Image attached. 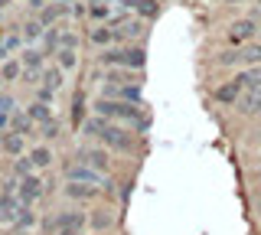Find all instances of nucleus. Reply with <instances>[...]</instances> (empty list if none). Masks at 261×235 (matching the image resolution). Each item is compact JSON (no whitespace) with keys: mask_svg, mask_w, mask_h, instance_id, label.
Instances as JSON below:
<instances>
[{"mask_svg":"<svg viewBox=\"0 0 261 235\" xmlns=\"http://www.w3.org/2000/svg\"><path fill=\"white\" fill-rule=\"evenodd\" d=\"M95 115L108 118V121H127V124H134L137 131H147L150 127V115L144 111V105L137 101H121V98H98L95 101Z\"/></svg>","mask_w":261,"mask_h":235,"instance_id":"obj_1","label":"nucleus"},{"mask_svg":"<svg viewBox=\"0 0 261 235\" xmlns=\"http://www.w3.org/2000/svg\"><path fill=\"white\" fill-rule=\"evenodd\" d=\"M82 131H85L88 137H95L98 144H105V147H111V150H130L134 147V137H130L124 127H118L114 121L108 118H101V115H95V118H85V124H82Z\"/></svg>","mask_w":261,"mask_h":235,"instance_id":"obj_2","label":"nucleus"},{"mask_svg":"<svg viewBox=\"0 0 261 235\" xmlns=\"http://www.w3.org/2000/svg\"><path fill=\"white\" fill-rule=\"evenodd\" d=\"M98 62L101 66H108V69H134V72H141L147 66V53H144V46H105L101 56H98Z\"/></svg>","mask_w":261,"mask_h":235,"instance_id":"obj_3","label":"nucleus"},{"mask_svg":"<svg viewBox=\"0 0 261 235\" xmlns=\"http://www.w3.org/2000/svg\"><path fill=\"white\" fill-rule=\"evenodd\" d=\"M219 66L228 69V66H261V43H245V46H235V49H228L219 56Z\"/></svg>","mask_w":261,"mask_h":235,"instance_id":"obj_4","label":"nucleus"},{"mask_svg":"<svg viewBox=\"0 0 261 235\" xmlns=\"http://www.w3.org/2000/svg\"><path fill=\"white\" fill-rule=\"evenodd\" d=\"M85 213H59L53 219H46V232L49 235H82V229H85Z\"/></svg>","mask_w":261,"mask_h":235,"instance_id":"obj_5","label":"nucleus"},{"mask_svg":"<svg viewBox=\"0 0 261 235\" xmlns=\"http://www.w3.org/2000/svg\"><path fill=\"white\" fill-rule=\"evenodd\" d=\"M101 95L105 98H121V101H137L141 105V82H105Z\"/></svg>","mask_w":261,"mask_h":235,"instance_id":"obj_6","label":"nucleus"},{"mask_svg":"<svg viewBox=\"0 0 261 235\" xmlns=\"http://www.w3.org/2000/svg\"><path fill=\"white\" fill-rule=\"evenodd\" d=\"M261 33L258 30V20H239V23H232V27H228V43L232 46H245V43H251V39H255Z\"/></svg>","mask_w":261,"mask_h":235,"instance_id":"obj_7","label":"nucleus"},{"mask_svg":"<svg viewBox=\"0 0 261 235\" xmlns=\"http://www.w3.org/2000/svg\"><path fill=\"white\" fill-rule=\"evenodd\" d=\"M65 176H69L72 183H92V186H101V183H108L105 180V173L101 170H95V167H88V164H72L69 170H65Z\"/></svg>","mask_w":261,"mask_h":235,"instance_id":"obj_8","label":"nucleus"},{"mask_svg":"<svg viewBox=\"0 0 261 235\" xmlns=\"http://www.w3.org/2000/svg\"><path fill=\"white\" fill-rule=\"evenodd\" d=\"M242 95H245V85L239 82V75H232L228 82H222L216 92H212V98H216L219 105H239Z\"/></svg>","mask_w":261,"mask_h":235,"instance_id":"obj_9","label":"nucleus"},{"mask_svg":"<svg viewBox=\"0 0 261 235\" xmlns=\"http://www.w3.org/2000/svg\"><path fill=\"white\" fill-rule=\"evenodd\" d=\"M75 160H82V164H88V167H95V170H101V173H108V167H111L108 150H101V147H79L75 150Z\"/></svg>","mask_w":261,"mask_h":235,"instance_id":"obj_10","label":"nucleus"},{"mask_svg":"<svg viewBox=\"0 0 261 235\" xmlns=\"http://www.w3.org/2000/svg\"><path fill=\"white\" fill-rule=\"evenodd\" d=\"M16 196H20L23 202H36L39 196H43V180H36L33 173L20 176V183H16Z\"/></svg>","mask_w":261,"mask_h":235,"instance_id":"obj_11","label":"nucleus"},{"mask_svg":"<svg viewBox=\"0 0 261 235\" xmlns=\"http://www.w3.org/2000/svg\"><path fill=\"white\" fill-rule=\"evenodd\" d=\"M235 108H239V115H245V118L261 115V85H258V88H251V92H245Z\"/></svg>","mask_w":261,"mask_h":235,"instance_id":"obj_12","label":"nucleus"},{"mask_svg":"<svg viewBox=\"0 0 261 235\" xmlns=\"http://www.w3.org/2000/svg\"><path fill=\"white\" fill-rule=\"evenodd\" d=\"M121 7H124V10H134V13H141L144 20H153L157 17V0H121Z\"/></svg>","mask_w":261,"mask_h":235,"instance_id":"obj_13","label":"nucleus"},{"mask_svg":"<svg viewBox=\"0 0 261 235\" xmlns=\"http://www.w3.org/2000/svg\"><path fill=\"white\" fill-rule=\"evenodd\" d=\"M20 43H23V33H16V30H0V59H10V53L13 49H20Z\"/></svg>","mask_w":261,"mask_h":235,"instance_id":"obj_14","label":"nucleus"},{"mask_svg":"<svg viewBox=\"0 0 261 235\" xmlns=\"http://www.w3.org/2000/svg\"><path fill=\"white\" fill-rule=\"evenodd\" d=\"M20 62H23V72H27V79H36L39 69H43V53H39V49H27V53L20 56Z\"/></svg>","mask_w":261,"mask_h":235,"instance_id":"obj_15","label":"nucleus"},{"mask_svg":"<svg viewBox=\"0 0 261 235\" xmlns=\"http://www.w3.org/2000/svg\"><path fill=\"white\" fill-rule=\"evenodd\" d=\"M65 196L88 202V199H95V196H98V186H92V183H72V180H69V186H65Z\"/></svg>","mask_w":261,"mask_h":235,"instance_id":"obj_16","label":"nucleus"},{"mask_svg":"<svg viewBox=\"0 0 261 235\" xmlns=\"http://www.w3.org/2000/svg\"><path fill=\"white\" fill-rule=\"evenodd\" d=\"M23 141H27V137H23L20 131H4V134H0V150L16 157V153L23 150Z\"/></svg>","mask_w":261,"mask_h":235,"instance_id":"obj_17","label":"nucleus"},{"mask_svg":"<svg viewBox=\"0 0 261 235\" xmlns=\"http://www.w3.org/2000/svg\"><path fill=\"white\" fill-rule=\"evenodd\" d=\"M88 39H92L95 46H114V43H121V39H118V30H114L111 23H108V27L92 30V33H88Z\"/></svg>","mask_w":261,"mask_h":235,"instance_id":"obj_18","label":"nucleus"},{"mask_svg":"<svg viewBox=\"0 0 261 235\" xmlns=\"http://www.w3.org/2000/svg\"><path fill=\"white\" fill-rule=\"evenodd\" d=\"M59 69H75L79 66V53H75V46H62L59 53Z\"/></svg>","mask_w":261,"mask_h":235,"instance_id":"obj_19","label":"nucleus"},{"mask_svg":"<svg viewBox=\"0 0 261 235\" xmlns=\"http://www.w3.org/2000/svg\"><path fill=\"white\" fill-rule=\"evenodd\" d=\"M30 121H36V124H46V121H53V111H49V105H46V101L30 105Z\"/></svg>","mask_w":261,"mask_h":235,"instance_id":"obj_20","label":"nucleus"},{"mask_svg":"<svg viewBox=\"0 0 261 235\" xmlns=\"http://www.w3.org/2000/svg\"><path fill=\"white\" fill-rule=\"evenodd\" d=\"M43 88H49V92H59V88H62V69H46L43 72Z\"/></svg>","mask_w":261,"mask_h":235,"instance_id":"obj_21","label":"nucleus"},{"mask_svg":"<svg viewBox=\"0 0 261 235\" xmlns=\"http://www.w3.org/2000/svg\"><path fill=\"white\" fill-rule=\"evenodd\" d=\"M65 10H69L65 4H53V7H46V10H43V17H39V23H43V27H49V23H56V20H59Z\"/></svg>","mask_w":261,"mask_h":235,"instance_id":"obj_22","label":"nucleus"},{"mask_svg":"<svg viewBox=\"0 0 261 235\" xmlns=\"http://www.w3.org/2000/svg\"><path fill=\"white\" fill-rule=\"evenodd\" d=\"M20 69H23V62H13V59H7L4 66H0V79H4V82H13V79L20 75Z\"/></svg>","mask_w":261,"mask_h":235,"instance_id":"obj_23","label":"nucleus"},{"mask_svg":"<svg viewBox=\"0 0 261 235\" xmlns=\"http://www.w3.org/2000/svg\"><path fill=\"white\" fill-rule=\"evenodd\" d=\"M30 160H33V167H49V164H53V150H49V147H36L30 153Z\"/></svg>","mask_w":261,"mask_h":235,"instance_id":"obj_24","label":"nucleus"},{"mask_svg":"<svg viewBox=\"0 0 261 235\" xmlns=\"http://www.w3.org/2000/svg\"><path fill=\"white\" fill-rule=\"evenodd\" d=\"M39 36H43V23H39V20H33V23L23 27V39H27V43H36Z\"/></svg>","mask_w":261,"mask_h":235,"instance_id":"obj_25","label":"nucleus"},{"mask_svg":"<svg viewBox=\"0 0 261 235\" xmlns=\"http://www.w3.org/2000/svg\"><path fill=\"white\" fill-rule=\"evenodd\" d=\"M72 121H75V127L79 124H85V98H82V95H75V101H72Z\"/></svg>","mask_w":261,"mask_h":235,"instance_id":"obj_26","label":"nucleus"},{"mask_svg":"<svg viewBox=\"0 0 261 235\" xmlns=\"http://www.w3.org/2000/svg\"><path fill=\"white\" fill-rule=\"evenodd\" d=\"M59 46H62V30L46 33V49H49V53H59Z\"/></svg>","mask_w":261,"mask_h":235,"instance_id":"obj_27","label":"nucleus"},{"mask_svg":"<svg viewBox=\"0 0 261 235\" xmlns=\"http://www.w3.org/2000/svg\"><path fill=\"white\" fill-rule=\"evenodd\" d=\"M111 222H114L111 213H98V216H92V225H95V229H111Z\"/></svg>","mask_w":261,"mask_h":235,"instance_id":"obj_28","label":"nucleus"},{"mask_svg":"<svg viewBox=\"0 0 261 235\" xmlns=\"http://www.w3.org/2000/svg\"><path fill=\"white\" fill-rule=\"evenodd\" d=\"M92 17H98V20H108V17H111V7H108V4H101V0H95Z\"/></svg>","mask_w":261,"mask_h":235,"instance_id":"obj_29","label":"nucleus"},{"mask_svg":"<svg viewBox=\"0 0 261 235\" xmlns=\"http://www.w3.org/2000/svg\"><path fill=\"white\" fill-rule=\"evenodd\" d=\"M13 131H20L23 137H27V134L33 131V121H30V118H16V121H13Z\"/></svg>","mask_w":261,"mask_h":235,"instance_id":"obj_30","label":"nucleus"},{"mask_svg":"<svg viewBox=\"0 0 261 235\" xmlns=\"http://www.w3.org/2000/svg\"><path fill=\"white\" fill-rule=\"evenodd\" d=\"M27 173H33V160L27 157V160H16V176H27Z\"/></svg>","mask_w":261,"mask_h":235,"instance_id":"obj_31","label":"nucleus"},{"mask_svg":"<svg viewBox=\"0 0 261 235\" xmlns=\"http://www.w3.org/2000/svg\"><path fill=\"white\" fill-rule=\"evenodd\" d=\"M56 134H59V124H56V121H46V124H43V137H46V141H53Z\"/></svg>","mask_w":261,"mask_h":235,"instance_id":"obj_32","label":"nucleus"},{"mask_svg":"<svg viewBox=\"0 0 261 235\" xmlns=\"http://www.w3.org/2000/svg\"><path fill=\"white\" fill-rule=\"evenodd\" d=\"M0 111H7V115L13 111V98H10V95H0Z\"/></svg>","mask_w":261,"mask_h":235,"instance_id":"obj_33","label":"nucleus"},{"mask_svg":"<svg viewBox=\"0 0 261 235\" xmlns=\"http://www.w3.org/2000/svg\"><path fill=\"white\" fill-rule=\"evenodd\" d=\"M7 124H10V115H7V111H0V134L7 131Z\"/></svg>","mask_w":261,"mask_h":235,"instance_id":"obj_34","label":"nucleus"},{"mask_svg":"<svg viewBox=\"0 0 261 235\" xmlns=\"http://www.w3.org/2000/svg\"><path fill=\"white\" fill-rule=\"evenodd\" d=\"M27 4H30V7H43L46 0H27Z\"/></svg>","mask_w":261,"mask_h":235,"instance_id":"obj_35","label":"nucleus"},{"mask_svg":"<svg viewBox=\"0 0 261 235\" xmlns=\"http://www.w3.org/2000/svg\"><path fill=\"white\" fill-rule=\"evenodd\" d=\"M225 4H255V0H225Z\"/></svg>","mask_w":261,"mask_h":235,"instance_id":"obj_36","label":"nucleus"},{"mask_svg":"<svg viewBox=\"0 0 261 235\" xmlns=\"http://www.w3.org/2000/svg\"><path fill=\"white\" fill-rule=\"evenodd\" d=\"M4 7H10V0H0V10H4Z\"/></svg>","mask_w":261,"mask_h":235,"instance_id":"obj_37","label":"nucleus"},{"mask_svg":"<svg viewBox=\"0 0 261 235\" xmlns=\"http://www.w3.org/2000/svg\"><path fill=\"white\" fill-rule=\"evenodd\" d=\"M255 141H258V144H261V127H258V134H255Z\"/></svg>","mask_w":261,"mask_h":235,"instance_id":"obj_38","label":"nucleus"}]
</instances>
